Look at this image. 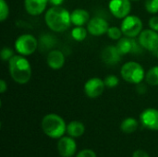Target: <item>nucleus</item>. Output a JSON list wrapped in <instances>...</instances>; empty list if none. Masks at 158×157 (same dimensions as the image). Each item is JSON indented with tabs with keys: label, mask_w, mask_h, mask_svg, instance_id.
<instances>
[{
	"label": "nucleus",
	"mask_w": 158,
	"mask_h": 157,
	"mask_svg": "<svg viewBox=\"0 0 158 157\" xmlns=\"http://www.w3.org/2000/svg\"><path fill=\"white\" fill-rule=\"evenodd\" d=\"M44 20L47 27L55 32H63L72 24L70 13L61 6L50 7L44 15Z\"/></svg>",
	"instance_id": "nucleus-1"
},
{
	"label": "nucleus",
	"mask_w": 158,
	"mask_h": 157,
	"mask_svg": "<svg viewBox=\"0 0 158 157\" xmlns=\"http://www.w3.org/2000/svg\"><path fill=\"white\" fill-rule=\"evenodd\" d=\"M9 73L12 80L18 84H26L31 78V67L24 56L15 55L8 61Z\"/></svg>",
	"instance_id": "nucleus-2"
},
{
	"label": "nucleus",
	"mask_w": 158,
	"mask_h": 157,
	"mask_svg": "<svg viewBox=\"0 0 158 157\" xmlns=\"http://www.w3.org/2000/svg\"><path fill=\"white\" fill-rule=\"evenodd\" d=\"M41 125L44 133L53 139H59L67 132V125L64 119L56 114L44 116Z\"/></svg>",
	"instance_id": "nucleus-3"
},
{
	"label": "nucleus",
	"mask_w": 158,
	"mask_h": 157,
	"mask_svg": "<svg viewBox=\"0 0 158 157\" xmlns=\"http://www.w3.org/2000/svg\"><path fill=\"white\" fill-rule=\"evenodd\" d=\"M122 79L131 84H139L145 79V71L141 64L134 61L125 63L120 69Z\"/></svg>",
	"instance_id": "nucleus-4"
},
{
	"label": "nucleus",
	"mask_w": 158,
	"mask_h": 157,
	"mask_svg": "<svg viewBox=\"0 0 158 157\" xmlns=\"http://www.w3.org/2000/svg\"><path fill=\"white\" fill-rule=\"evenodd\" d=\"M38 43L31 34H21L15 41V49L21 56H31L37 49Z\"/></svg>",
	"instance_id": "nucleus-5"
},
{
	"label": "nucleus",
	"mask_w": 158,
	"mask_h": 157,
	"mask_svg": "<svg viewBox=\"0 0 158 157\" xmlns=\"http://www.w3.org/2000/svg\"><path fill=\"white\" fill-rule=\"evenodd\" d=\"M120 29L124 36L135 38L143 31V21L135 15H129L123 19Z\"/></svg>",
	"instance_id": "nucleus-6"
},
{
	"label": "nucleus",
	"mask_w": 158,
	"mask_h": 157,
	"mask_svg": "<svg viewBox=\"0 0 158 157\" xmlns=\"http://www.w3.org/2000/svg\"><path fill=\"white\" fill-rule=\"evenodd\" d=\"M138 42L143 49L156 53L158 51V31L152 29L143 31L138 36Z\"/></svg>",
	"instance_id": "nucleus-7"
},
{
	"label": "nucleus",
	"mask_w": 158,
	"mask_h": 157,
	"mask_svg": "<svg viewBox=\"0 0 158 157\" xmlns=\"http://www.w3.org/2000/svg\"><path fill=\"white\" fill-rule=\"evenodd\" d=\"M108 8L117 19H124L130 15L131 9V0H110Z\"/></svg>",
	"instance_id": "nucleus-8"
},
{
	"label": "nucleus",
	"mask_w": 158,
	"mask_h": 157,
	"mask_svg": "<svg viewBox=\"0 0 158 157\" xmlns=\"http://www.w3.org/2000/svg\"><path fill=\"white\" fill-rule=\"evenodd\" d=\"M105 82L100 78H91L84 84V93L87 97L94 99L101 96L105 91Z\"/></svg>",
	"instance_id": "nucleus-9"
},
{
	"label": "nucleus",
	"mask_w": 158,
	"mask_h": 157,
	"mask_svg": "<svg viewBox=\"0 0 158 157\" xmlns=\"http://www.w3.org/2000/svg\"><path fill=\"white\" fill-rule=\"evenodd\" d=\"M57 151L62 157H72L77 151V143L70 136H63L57 143Z\"/></svg>",
	"instance_id": "nucleus-10"
},
{
	"label": "nucleus",
	"mask_w": 158,
	"mask_h": 157,
	"mask_svg": "<svg viewBox=\"0 0 158 157\" xmlns=\"http://www.w3.org/2000/svg\"><path fill=\"white\" fill-rule=\"evenodd\" d=\"M109 29L108 22L101 17H94L87 23L88 32L94 36H101L107 32Z\"/></svg>",
	"instance_id": "nucleus-11"
},
{
	"label": "nucleus",
	"mask_w": 158,
	"mask_h": 157,
	"mask_svg": "<svg viewBox=\"0 0 158 157\" xmlns=\"http://www.w3.org/2000/svg\"><path fill=\"white\" fill-rule=\"evenodd\" d=\"M140 120L143 127L151 130H158V109L147 108L140 115Z\"/></svg>",
	"instance_id": "nucleus-12"
},
{
	"label": "nucleus",
	"mask_w": 158,
	"mask_h": 157,
	"mask_svg": "<svg viewBox=\"0 0 158 157\" xmlns=\"http://www.w3.org/2000/svg\"><path fill=\"white\" fill-rule=\"evenodd\" d=\"M118 47V49L119 50V52L121 53V55H127L130 53H139L140 49L143 48L140 44V43L136 42L134 40V38H130V37H121L118 41V43L116 45Z\"/></svg>",
	"instance_id": "nucleus-13"
},
{
	"label": "nucleus",
	"mask_w": 158,
	"mask_h": 157,
	"mask_svg": "<svg viewBox=\"0 0 158 157\" xmlns=\"http://www.w3.org/2000/svg\"><path fill=\"white\" fill-rule=\"evenodd\" d=\"M101 57L106 65H116L121 60L122 55L117 46L108 45L102 51Z\"/></svg>",
	"instance_id": "nucleus-14"
},
{
	"label": "nucleus",
	"mask_w": 158,
	"mask_h": 157,
	"mask_svg": "<svg viewBox=\"0 0 158 157\" xmlns=\"http://www.w3.org/2000/svg\"><path fill=\"white\" fill-rule=\"evenodd\" d=\"M48 3L49 0H24V6L28 14L38 16L45 10Z\"/></svg>",
	"instance_id": "nucleus-15"
},
{
	"label": "nucleus",
	"mask_w": 158,
	"mask_h": 157,
	"mask_svg": "<svg viewBox=\"0 0 158 157\" xmlns=\"http://www.w3.org/2000/svg\"><path fill=\"white\" fill-rule=\"evenodd\" d=\"M46 62L50 68L55 70L60 69L65 64V56L60 50H52L47 55Z\"/></svg>",
	"instance_id": "nucleus-16"
},
{
	"label": "nucleus",
	"mask_w": 158,
	"mask_h": 157,
	"mask_svg": "<svg viewBox=\"0 0 158 157\" xmlns=\"http://www.w3.org/2000/svg\"><path fill=\"white\" fill-rule=\"evenodd\" d=\"M71 23L75 26H83L90 20V14L83 8H77L70 13Z\"/></svg>",
	"instance_id": "nucleus-17"
},
{
	"label": "nucleus",
	"mask_w": 158,
	"mask_h": 157,
	"mask_svg": "<svg viewBox=\"0 0 158 157\" xmlns=\"http://www.w3.org/2000/svg\"><path fill=\"white\" fill-rule=\"evenodd\" d=\"M85 131V127L81 121H71L67 125V133L72 138H79L83 135Z\"/></svg>",
	"instance_id": "nucleus-18"
},
{
	"label": "nucleus",
	"mask_w": 158,
	"mask_h": 157,
	"mask_svg": "<svg viewBox=\"0 0 158 157\" xmlns=\"http://www.w3.org/2000/svg\"><path fill=\"white\" fill-rule=\"evenodd\" d=\"M138 126H139V123L135 118H127L122 121L120 125V129L122 132L130 134V133H133L134 131H136V130L138 129Z\"/></svg>",
	"instance_id": "nucleus-19"
},
{
	"label": "nucleus",
	"mask_w": 158,
	"mask_h": 157,
	"mask_svg": "<svg viewBox=\"0 0 158 157\" xmlns=\"http://www.w3.org/2000/svg\"><path fill=\"white\" fill-rule=\"evenodd\" d=\"M145 81L147 84L152 86L158 85V66L152 67L146 73H145Z\"/></svg>",
	"instance_id": "nucleus-20"
},
{
	"label": "nucleus",
	"mask_w": 158,
	"mask_h": 157,
	"mask_svg": "<svg viewBox=\"0 0 158 157\" xmlns=\"http://www.w3.org/2000/svg\"><path fill=\"white\" fill-rule=\"evenodd\" d=\"M88 34V30L85 29L83 26H76L71 31L72 38L77 42H82L86 39Z\"/></svg>",
	"instance_id": "nucleus-21"
},
{
	"label": "nucleus",
	"mask_w": 158,
	"mask_h": 157,
	"mask_svg": "<svg viewBox=\"0 0 158 157\" xmlns=\"http://www.w3.org/2000/svg\"><path fill=\"white\" fill-rule=\"evenodd\" d=\"M106 34H107V36H108L110 39L118 41V40L122 37L123 32H122V31H121L120 28L116 27V26H113V27H109V29H108Z\"/></svg>",
	"instance_id": "nucleus-22"
},
{
	"label": "nucleus",
	"mask_w": 158,
	"mask_h": 157,
	"mask_svg": "<svg viewBox=\"0 0 158 157\" xmlns=\"http://www.w3.org/2000/svg\"><path fill=\"white\" fill-rule=\"evenodd\" d=\"M144 7L150 14L158 13V0H145Z\"/></svg>",
	"instance_id": "nucleus-23"
},
{
	"label": "nucleus",
	"mask_w": 158,
	"mask_h": 157,
	"mask_svg": "<svg viewBox=\"0 0 158 157\" xmlns=\"http://www.w3.org/2000/svg\"><path fill=\"white\" fill-rule=\"evenodd\" d=\"M9 15V7L6 0H0V21H5Z\"/></svg>",
	"instance_id": "nucleus-24"
},
{
	"label": "nucleus",
	"mask_w": 158,
	"mask_h": 157,
	"mask_svg": "<svg viewBox=\"0 0 158 157\" xmlns=\"http://www.w3.org/2000/svg\"><path fill=\"white\" fill-rule=\"evenodd\" d=\"M104 82H105L106 87H107V88H115V87H117L118 85L119 80L115 75H108L104 80Z\"/></svg>",
	"instance_id": "nucleus-25"
},
{
	"label": "nucleus",
	"mask_w": 158,
	"mask_h": 157,
	"mask_svg": "<svg viewBox=\"0 0 158 157\" xmlns=\"http://www.w3.org/2000/svg\"><path fill=\"white\" fill-rule=\"evenodd\" d=\"M0 56H1V58L3 61H9L15 55H14V52L11 48L9 47H4L2 50H1V53H0Z\"/></svg>",
	"instance_id": "nucleus-26"
},
{
	"label": "nucleus",
	"mask_w": 158,
	"mask_h": 157,
	"mask_svg": "<svg viewBox=\"0 0 158 157\" xmlns=\"http://www.w3.org/2000/svg\"><path fill=\"white\" fill-rule=\"evenodd\" d=\"M76 157H97L96 154L91 149H84L81 151Z\"/></svg>",
	"instance_id": "nucleus-27"
},
{
	"label": "nucleus",
	"mask_w": 158,
	"mask_h": 157,
	"mask_svg": "<svg viewBox=\"0 0 158 157\" xmlns=\"http://www.w3.org/2000/svg\"><path fill=\"white\" fill-rule=\"evenodd\" d=\"M149 26H150V29L158 31V16H153L149 19Z\"/></svg>",
	"instance_id": "nucleus-28"
},
{
	"label": "nucleus",
	"mask_w": 158,
	"mask_h": 157,
	"mask_svg": "<svg viewBox=\"0 0 158 157\" xmlns=\"http://www.w3.org/2000/svg\"><path fill=\"white\" fill-rule=\"evenodd\" d=\"M132 157H150L149 155L143 150H137L133 153Z\"/></svg>",
	"instance_id": "nucleus-29"
},
{
	"label": "nucleus",
	"mask_w": 158,
	"mask_h": 157,
	"mask_svg": "<svg viewBox=\"0 0 158 157\" xmlns=\"http://www.w3.org/2000/svg\"><path fill=\"white\" fill-rule=\"evenodd\" d=\"M6 90H7L6 82L4 80H1V81H0V93H4Z\"/></svg>",
	"instance_id": "nucleus-30"
},
{
	"label": "nucleus",
	"mask_w": 158,
	"mask_h": 157,
	"mask_svg": "<svg viewBox=\"0 0 158 157\" xmlns=\"http://www.w3.org/2000/svg\"><path fill=\"white\" fill-rule=\"evenodd\" d=\"M65 0H49V4H51L53 6H59L64 3Z\"/></svg>",
	"instance_id": "nucleus-31"
},
{
	"label": "nucleus",
	"mask_w": 158,
	"mask_h": 157,
	"mask_svg": "<svg viewBox=\"0 0 158 157\" xmlns=\"http://www.w3.org/2000/svg\"><path fill=\"white\" fill-rule=\"evenodd\" d=\"M131 1H133V2H137V1H140V0H131Z\"/></svg>",
	"instance_id": "nucleus-32"
},
{
	"label": "nucleus",
	"mask_w": 158,
	"mask_h": 157,
	"mask_svg": "<svg viewBox=\"0 0 158 157\" xmlns=\"http://www.w3.org/2000/svg\"><path fill=\"white\" fill-rule=\"evenodd\" d=\"M156 56H157V58H158V51L156 52Z\"/></svg>",
	"instance_id": "nucleus-33"
}]
</instances>
